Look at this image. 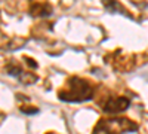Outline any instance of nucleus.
<instances>
[{
    "mask_svg": "<svg viewBox=\"0 0 148 134\" xmlns=\"http://www.w3.org/2000/svg\"><path fill=\"white\" fill-rule=\"evenodd\" d=\"M95 85L80 76H71L65 81L64 87L58 91V97L62 101L68 103H82L95 97Z\"/></svg>",
    "mask_w": 148,
    "mask_h": 134,
    "instance_id": "nucleus-1",
    "label": "nucleus"
},
{
    "mask_svg": "<svg viewBox=\"0 0 148 134\" xmlns=\"http://www.w3.org/2000/svg\"><path fill=\"white\" fill-rule=\"evenodd\" d=\"M138 130V125L126 118H104L96 122L92 134H126Z\"/></svg>",
    "mask_w": 148,
    "mask_h": 134,
    "instance_id": "nucleus-2",
    "label": "nucleus"
},
{
    "mask_svg": "<svg viewBox=\"0 0 148 134\" xmlns=\"http://www.w3.org/2000/svg\"><path fill=\"white\" fill-rule=\"evenodd\" d=\"M99 106L105 113H120L130 106V99L126 95H107L99 100Z\"/></svg>",
    "mask_w": 148,
    "mask_h": 134,
    "instance_id": "nucleus-3",
    "label": "nucleus"
},
{
    "mask_svg": "<svg viewBox=\"0 0 148 134\" xmlns=\"http://www.w3.org/2000/svg\"><path fill=\"white\" fill-rule=\"evenodd\" d=\"M6 72L10 76H15L21 83H25V85H31L37 81V76L34 75V73L22 70L19 63H16L15 60H10V61L6 64Z\"/></svg>",
    "mask_w": 148,
    "mask_h": 134,
    "instance_id": "nucleus-4",
    "label": "nucleus"
},
{
    "mask_svg": "<svg viewBox=\"0 0 148 134\" xmlns=\"http://www.w3.org/2000/svg\"><path fill=\"white\" fill-rule=\"evenodd\" d=\"M30 14L33 17H49L52 14V6L46 2H33L30 5Z\"/></svg>",
    "mask_w": 148,
    "mask_h": 134,
    "instance_id": "nucleus-5",
    "label": "nucleus"
},
{
    "mask_svg": "<svg viewBox=\"0 0 148 134\" xmlns=\"http://www.w3.org/2000/svg\"><path fill=\"white\" fill-rule=\"evenodd\" d=\"M21 110L25 112V113H37V112H39V110H37V107H21Z\"/></svg>",
    "mask_w": 148,
    "mask_h": 134,
    "instance_id": "nucleus-6",
    "label": "nucleus"
},
{
    "mask_svg": "<svg viewBox=\"0 0 148 134\" xmlns=\"http://www.w3.org/2000/svg\"><path fill=\"white\" fill-rule=\"evenodd\" d=\"M25 60H27V64H28L31 69H37V63H34V60H33V58H28V57H25Z\"/></svg>",
    "mask_w": 148,
    "mask_h": 134,
    "instance_id": "nucleus-7",
    "label": "nucleus"
},
{
    "mask_svg": "<svg viewBox=\"0 0 148 134\" xmlns=\"http://www.w3.org/2000/svg\"><path fill=\"white\" fill-rule=\"evenodd\" d=\"M46 134H58V133H56V131H47Z\"/></svg>",
    "mask_w": 148,
    "mask_h": 134,
    "instance_id": "nucleus-8",
    "label": "nucleus"
}]
</instances>
